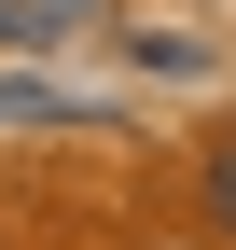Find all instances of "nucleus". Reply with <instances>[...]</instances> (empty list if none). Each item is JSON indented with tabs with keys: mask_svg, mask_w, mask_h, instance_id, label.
I'll return each instance as SVG.
<instances>
[{
	"mask_svg": "<svg viewBox=\"0 0 236 250\" xmlns=\"http://www.w3.org/2000/svg\"><path fill=\"white\" fill-rule=\"evenodd\" d=\"M70 14H83V0H0V42H56Z\"/></svg>",
	"mask_w": 236,
	"mask_h": 250,
	"instance_id": "f257e3e1",
	"label": "nucleus"
},
{
	"mask_svg": "<svg viewBox=\"0 0 236 250\" xmlns=\"http://www.w3.org/2000/svg\"><path fill=\"white\" fill-rule=\"evenodd\" d=\"M209 208H222V236H236V139L209 153Z\"/></svg>",
	"mask_w": 236,
	"mask_h": 250,
	"instance_id": "f03ea898",
	"label": "nucleus"
}]
</instances>
